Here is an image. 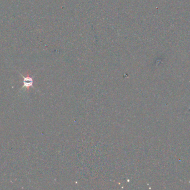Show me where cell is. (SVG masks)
<instances>
[{"mask_svg": "<svg viewBox=\"0 0 190 190\" xmlns=\"http://www.w3.org/2000/svg\"><path fill=\"white\" fill-rule=\"evenodd\" d=\"M20 75L23 77L24 80H23V85L21 87V89H23L24 88L27 89V91H29V89L31 87H33V78L31 77L28 74L27 76H24L22 75L21 74Z\"/></svg>", "mask_w": 190, "mask_h": 190, "instance_id": "6da1fadb", "label": "cell"}]
</instances>
